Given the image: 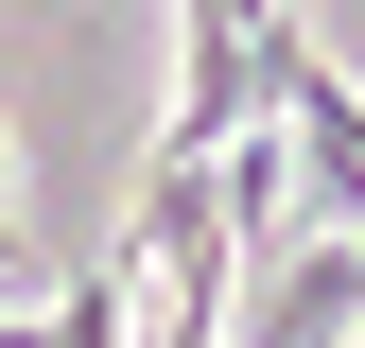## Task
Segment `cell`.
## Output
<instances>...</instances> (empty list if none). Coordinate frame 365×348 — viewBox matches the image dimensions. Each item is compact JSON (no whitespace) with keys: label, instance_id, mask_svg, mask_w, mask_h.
<instances>
[{"label":"cell","instance_id":"obj_1","mask_svg":"<svg viewBox=\"0 0 365 348\" xmlns=\"http://www.w3.org/2000/svg\"><path fill=\"white\" fill-rule=\"evenodd\" d=\"M244 122H261V18H244V0H192V18H174V122L140 157L157 174H209Z\"/></svg>","mask_w":365,"mask_h":348},{"label":"cell","instance_id":"obj_2","mask_svg":"<svg viewBox=\"0 0 365 348\" xmlns=\"http://www.w3.org/2000/svg\"><path fill=\"white\" fill-rule=\"evenodd\" d=\"M348 331H365V244H331V227L244 261V296H226V348H348Z\"/></svg>","mask_w":365,"mask_h":348},{"label":"cell","instance_id":"obj_3","mask_svg":"<svg viewBox=\"0 0 365 348\" xmlns=\"http://www.w3.org/2000/svg\"><path fill=\"white\" fill-rule=\"evenodd\" d=\"M0 348H35V314H18V296H0Z\"/></svg>","mask_w":365,"mask_h":348}]
</instances>
